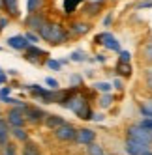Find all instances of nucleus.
I'll use <instances>...</instances> for the list:
<instances>
[{
  "instance_id": "34",
  "label": "nucleus",
  "mask_w": 152,
  "mask_h": 155,
  "mask_svg": "<svg viewBox=\"0 0 152 155\" xmlns=\"http://www.w3.org/2000/svg\"><path fill=\"white\" fill-rule=\"evenodd\" d=\"M45 84L51 88V90H58V88H60V82H58L57 79H53V77H47V79H45Z\"/></svg>"
},
{
  "instance_id": "7",
  "label": "nucleus",
  "mask_w": 152,
  "mask_h": 155,
  "mask_svg": "<svg viewBox=\"0 0 152 155\" xmlns=\"http://www.w3.org/2000/svg\"><path fill=\"white\" fill-rule=\"evenodd\" d=\"M94 43H98V45H102L103 49L107 51H113V52H120V41H118L111 32H102V34H98L94 38Z\"/></svg>"
},
{
  "instance_id": "20",
  "label": "nucleus",
  "mask_w": 152,
  "mask_h": 155,
  "mask_svg": "<svg viewBox=\"0 0 152 155\" xmlns=\"http://www.w3.org/2000/svg\"><path fill=\"white\" fill-rule=\"evenodd\" d=\"M0 155H19V150H17V142L12 138L6 146L0 148Z\"/></svg>"
},
{
  "instance_id": "38",
  "label": "nucleus",
  "mask_w": 152,
  "mask_h": 155,
  "mask_svg": "<svg viewBox=\"0 0 152 155\" xmlns=\"http://www.w3.org/2000/svg\"><path fill=\"white\" fill-rule=\"evenodd\" d=\"M9 25V17L8 15H4V17H0V26H2V28H6Z\"/></svg>"
},
{
  "instance_id": "12",
  "label": "nucleus",
  "mask_w": 152,
  "mask_h": 155,
  "mask_svg": "<svg viewBox=\"0 0 152 155\" xmlns=\"http://www.w3.org/2000/svg\"><path fill=\"white\" fill-rule=\"evenodd\" d=\"M6 43H8V47H12V49H15V51H26L32 43L28 41V38L25 36V34H17V36H12V38H8L6 39Z\"/></svg>"
},
{
  "instance_id": "44",
  "label": "nucleus",
  "mask_w": 152,
  "mask_h": 155,
  "mask_svg": "<svg viewBox=\"0 0 152 155\" xmlns=\"http://www.w3.org/2000/svg\"><path fill=\"white\" fill-rule=\"evenodd\" d=\"M147 90L152 94V81H147Z\"/></svg>"
},
{
  "instance_id": "13",
  "label": "nucleus",
  "mask_w": 152,
  "mask_h": 155,
  "mask_svg": "<svg viewBox=\"0 0 152 155\" xmlns=\"http://www.w3.org/2000/svg\"><path fill=\"white\" fill-rule=\"evenodd\" d=\"M90 28H92V26H90V23H86V21H73V23H70V25H68L70 34H71V36H75V38L88 34Z\"/></svg>"
},
{
  "instance_id": "26",
  "label": "nucleus",
  "mask_w": 152,
  "mask_h": 155,
  "mask_svg": "<svg viewBox=\"0 0 152 155\" xmlns=\"http://www.w3.org/2000/svg\"><path fill=\"white\" fill-rule=\"evenodd\" d=\"M70 60H71V62H77V64L86 62V54H85L83 51H73V52L70 54Z\"/></svg>"
},
{
  "instance_id": "41",
  "label": "nucleus",
  "mask_w": 152,
  "mask_h": 155,
  "mask_svg": "<svg viewBox=\"0 0 152 155\" xmlns=\"http://www.w3.org/2000/svg\"><path fill=\"white\" fill-rule=\"evenodd\" d=\"M86 2H92V4H100V6H103L107 0H86Z\"/></svg>"
},
{
  "instance_id": "40",
  "label": "nucleus",
  "mask_w": 152,
  "mask_h": 155,
  "mask_svg": "<svg viewBox=\"0 0 152 155\" xmlns=\"http://www.w3.org/2000/svg\"><path fill=\"white\" fill-rule=\"evenodd\" d=\"M92 121H103V114H100V112H94V116H92Z\"/></svg>"
},
{
  "instance_id": "23",
  "label": "nucleus",
  "mask_w": 152,
  "mask_h": 155,
  "mask_svg": "<svg viewBox=\"0 0 152 155\" xmlns=\"http://www.w3.org/2000/svg\"><path fill=\"white\" fill-rule=\"evenodd\" d=\"M23 155H41V151H40V148H38V144H34V142H25L23 144Z\"/></svg>"
},
{
  "instance_id": "1",
  "label": "nucleus",
  "mask_w": 152,
  "mask_h": 155,
  "mask_svg": "<svg viewBox=\"0 0 152 155\" xmlns=\"http://www.w3.org/2000/svg\"><path fill=\"white\" fill-rule=\"evenodd\" d=\"M60 107L71 110V112L77 116L79 120H83V121H88L94 116V110L90 107V101L83 94H79V88H71L68 97L60 103Z\"/></svg>"
},
{
  "instance_id": "18",
  "label": "nucleus",
  "mask_w": 152,
  "mask_h": 155,
  "mask_svg": "<svg viewBox=\"0 0 152 155\" xmlns=\"http://www.w3.org/2000/svg\"><path fill=\"white\" fill-rule=\"evenodd\" d=\"M43 6H45V0H26V13L41 12Z\"/></svg>"
},
{
  "instance_id": "21",
  "label": "nucleus",
  "mask_w": 152,
  "mask_h": 155,
  "mask_svg": "<svg viewBox=\"0 0 152 155\" xmlns=\"http://www.w3.org/2000/svg\"><path fill=\"white\" fill-rule=\"evenodd\" d=\"M94 90L96 92H102V94H109V92H113L115 88H113V82H105V81H98V82H94Z\"/></svg>"
},
{
  "instance_id": "8",
  "label": "nucleus",
  "mask_w": 152,
  "mask_h": 155,
  "mask_svg": "<svg viewBox=\"0 0 152 155\" xmlns=\"http://www.w3.org/2000/svg\"><path fill=\"white\" fill-rule=\"evenodd\" d=\"M47 112L38 105H28V108L25 110V118H26V124L30 125H41L43 120H45Z\"/></svg>"
},
{
  "instance_id": "32",
  "label": "nucleus",
  "mask_w": 152,
  "mask_h": 155,
  "mask_svg": "<svg viewBox=\"0 0 152 155\" xmlns=\"http://www.w3.org/2000/svg\"><path fill=\"white\" fill-rule=\"evenodd\" d=\"M12 90H13V86H9V84L0 86V101H4L8 95H12Z\"/></svg>"
},
{
  "instance_id": "50",
  "label": "nucleus",
  "mask_w": 152,
  "mask_h": 155,
  "mask_svg": "<svg viewBox=\"0 0 152 155\" xmlns=\"http://www.w3.org/2000/svg\"><path fill=\"white\" fill-rule=\"evenodd\" d=\"M0 118H2V112H0Z\"/></svg>"
},
{
  "instance_id": "24",
  "label": "nucleus",
  "mask_w": 152,
  "mask_h": 155,
  "mask_svg": "<svg viewBox=\"0 0 152 155\" xmlns=\"http://www.w3.org/2000/svg\"><path fill=\"white\" fill-rule=\"evenodd\" d=\"M113 101H115V97L109 92V94H102V97L98 99V105H100V108H109V107H113Z\"/></svg>"
},
{
  "instance_id": "35",
  "label": "nucleus",
  "mask_w": 152,
  "mask_h": 155,
  "mask_svg": "<svg viewBox=\"0 0 152 155\" xmlns=\"http://www.w3.org/2000/svg\"><path fill=\"white\" fill-rule=\"evenodd\" d=\"M145 81H152V64L145 68Z\"/></svg>"
},
{
  "instance_id": "4",
  "label": "nucleus",
  "mask_w": 152,
  "mask_h": 155,
  "mask_svg": "<svg viewBox=\"0 0 152 155\" xmlns=\"http://www.w3.org/2000/svg\"><path fill=\"white\" fill-rule=\"evenodd\" d=\"M26 108H28V103L25 107H12V108H8V112H6L8 124L12 127H25L26 125V118H25V110Z\"/></svg>"
},
{
  "instance_id": "30",
  "label": "nucleus",
  "mask_w": 152,
  "mask_h": 155,
  "mask_svg": "<svg viewBox=\"0 0 152 155\" xmlns=\"http://www.w3.org/2000/svg\"><path fill=\"white\" fill-rule=\"evenodd\" d=\"M83 75H77V73H73L71 77H70V84H71V88H81L83 86Z\"/></svg>"
},
{
  "instance_id": "46",
  "label": "nucleus",
  "mask_w": 152,
  "mask_h": 155,
  "mask_svg": "<svg viewBox=\"0 0 152 155\" xmlns=\"http://www.w3.org/2000/svg\"><path fill=\"white\" fill-rule=\"evenodd\" d=\"M143 105H147V107H148V108H152V99H148V101H145V103H143Z\"/></svg>"
},
{
  "instance_id": "49",
  "label": "nucleus",
  "mask_w": 152,
  "mask_h": 155,
  "mask_svg": "<svg viewBox=\"0 0 152 155\" xmlns=\"http://www.w3.org/2000/svg\"><path fill=\"white\" fill-rule=\"evenodd\" d=\"M2 30H4V28H2V26H0V32H2Z\"/></svg>"
},
{
  "instance_id": "29",
  "label": "nucleus",
  "mask_w": 152,
  "mask_h": 155,
  "mask_svg": "<svg viewBox=\"0 0 152 155\" xmlns=\"http://www.w3.org/2000/svg\"><path fill=\"white\" fill-rule=\"evenodd\" d=\"M25 36L28 38V41H30V43H36V45H38V43L41 41L40 32H34V30H26V32H25Z\"/></svg>"
},
{
  "instance_id": "25",
  "label": "nucleus",
  "mask_w": 152,
  "mask_h": 155,
  "mask_svg": "<svg viewBox=\"0 0 152 155\" xmlns=\"http://www.w3.org/2000/svg\"><path fill=\"white\" fill-rule=\"evenodd\" d=\"M86 153H88V155H105L103 148H102L96 140H94L92 144H88V146H86Z\"/></svg>"
},
{
  "instance_id": "36",
  "label": "nucleus",
  "mask_w": 152,
  "mask_h": 155,
  "mask_svg": "<svg viewBox=\"0 0 152 155\" xmlns=\"http://www.w3.org/2000/svg\"><path fill=\"white\" fill-rule=\"evenodd\" d=\"M113 88H115V90H118V92H122V90H124L122 81H120V79H115V81H113Z\"/></svg>"
},
{
  "instance_id": "3",
  "label": "nucleus",
  "mask_w": 152,
  "mask_h": 155,
  "mask_svg": "<svg viewBox=\"0 0 152 155\" xmlns=\"http://www.w3.org/2000/svg\"><path fill=\"white\" fill-rule=\"evenodd\" d=\"M126 138H133V140H139V142H143V144L152 146V129H147L141 124L130 125L126 129Z\"/></svg>"
},
{
  "instance_id": "10",
  "label": "nucleus",
  "mask_w": 152,
  "mask_h": 155,
  "mask_svg": "<svg viewBox=\"0 0 152 155\" xmlns=\"http://www.w3.org/2000/svg\"><path fill=\"white\" fill-rule=\"evenodd\" d=\"M96 140V131L90 127H77V135H75V144L77 146H88Z\"/></svg>"
},
{
  "instance_id": "2",
  "label": "nucleus",
  "mask_w": 152,
  "mask_h": 155,
  "mask_svg": "<svg viewBox=\"0 0 152 155\" xmlns=\"http://www.w3.org/2000/svg\"><path fill=\"white\" fill-rule=\"evenodd\" d=\"M40 36L49 45H62L71 38L70 30H66L60 23H55V21H47V25L40 30Z\"/></svg>"
},
{
  "instance_id": "47",
  "label": "nucleus",
  "mask_w": 152,
  "mask_h": 155,
  "mask_svg": "<svg viewBox=\"0 0 152 155\" xmlns=\"http://www.w3.org/2000/svg\"><path fill=\"white\" fill-rule=\"evenodd\" d=\"M68 62H71V60H70V58H62V60H60V64H62V65H64V64H68Z\"/></svg>"
},
{
  "instance_id": "39",
  "label": "nucleus",
  "mask_w": 152,
  "mask_h": 155,
  "mask_svg": "<svg viewBox=\"0 0 152 155\" xmlns=\"http://www.w3.org/2000/svg\"><path fill=\"white\" fill-rule=\"evenodd\" d=\"M139 124L143 125V127H147V129H152V120H145V118H143V120L139 121Z\"/></svg>"
},
{
  "instance_id": "28",
  "label": "nucleus",
  "mask_w": 152,
  "mask_h": 155,
  "mask_svg": "<svg viewBox=\"0 0 152 155\" xmlns=\"http://www.w3.org/2000/svg\"><path fill=\"white\" fill-rule=\"evenodd\" d=\"M2 103H4V105H12V107H25V105H26V101H21V99H15V97H12V95H8Z\"/></svg>"
},
{
  "instance_id": "48",
  "label": "nucleus",
  "mask_w": 152,
  "mask_h": 155,
  "mask_svg": "<svg viewBox=\"0 0 152 155\" xmlns=\"http://www.w3.org/2000/svg\"><path fill=\"white\" fill-rule=\"evenodd\" d=\"M0 73H4V69H2V68H0Z\"/></svg>"
},
{
  "instance_id": "45",
  "label": "nucleus",
  "mask_w": 152,
  "mask_h": 155,
  "mask_svg": "<svg viewBox=\"0 0 152 155\" xmlns=\"http://www.w3.org/2000/svg\"><path fill=\"white\" fill-rule=\"evenodd\" d=\"M8 75H12V77H17V71H15V69H9V71H8Z\"/></svg>"
},
{
  "instance_id": "42",
  "label": "nucleus",
  "mask_w": 152,
  "mask_h": 155,
  "mask_svg": "<svg viewBox=\"0 0 152 155\" xmlns=\"http://www.w3.org/2000/svg\"><path fill=\"white\" fill-rule=\"evenodd\" d=\"M96 62L103 64V62H105V56H103V54H96Z\"/></svg>"
},
{
  "instance_id": "17",
  "label": "nucleus",
  "mask_w": 152,
  "mask_h": 155,
  "mask_svg": "<svg viewBox=\"0 0 152 155\" xmlns=\"http://www.w3.org/2000/svg\"><path fill=\"white\" fill-rule=\"evenodd\" d=\"M132 64H128V62H116V65H115V73L116 75H120V77H132Z\"/></svg>"
},
{
  "instance_id": "11",
  "label": "nucleus",
  "mask_w": 152,
  "mask_h": 155,
  "mask_svg": "<svg viewBox=\"0 0 152 155\" xmlns=\"http://www.w3.org/2000/svg\"><path fill=\"white\" fill-rule=\"evenodd\" d=\"M43 56H47V51L40 49L36 43H32L26 51H23V58L30 64H40V58H43Z\"/></svg>"
},
{
  "instance_id": "43",
  "label": "nucleus",
  "mask_w": 152,
  "mask_h": 155,
  "mask_svg": "<svg viewBox=\"0 0 152 155\" xmlns=\"http://www.w3.org/2000/svg\"><path fill=\"white\" fill-rule=\"evenodd\" d=\"M8 6H6V0H0V12H6Z\"/></svg>"
},
{
  "instance_id": "6",
  "label": "nucleus",
  "mask_w": 152,
  "mask_h": 155,
  "mask_svg": "<svg viewBox=\"0 0 152 155\" xmlns=\"http://www.w3.org/2000/svg\"><path fill=\"white\" fill-rule=\"evenodd\" d=\"M53 135H55L57 140H60V142H64V144H70V142H75L77 127H75L73 124H70V121H66V124H62L58 129L53 131Z\"/></svg>"
},
{
  "instance_id": "33",
  "label": "nucleus",
  "mask_w": 152,
  "mask_h": 155,
  "mask_svg": "<svg viewBox=\"0 0 152 155\" xmlns=\"http://www.w3.org/2000/svg\"><path fill=\"white\" fill-rule=\"evenodd\" d=\"M118 62H132V52L130 51H120L118 52Z\"/></svg>"
},
{
  "instance_id": "5",
  "label": "nucleus",
  "mask_w": 152,
  "mask_h": 155,
  "mask_svg": "<svg viewBox=\"0 0 152 155\" xmlns=\"http://www.w3.org/2000/svg\"><path fill=\"white\" fill-rule=\"evenodd\" d=\"M47 13L43 12H36V13H28L26 17H25V21H23V25L26 26V30H34V32H40L43 26L47 25Z\"/></svg>"
},
{
  "instance_id": "15",
  "label": "nucleus",
  "mask_w": 152,
  "mask_h": 155,
  "mask_svg": "<svg viewBox=\"0 0 152 155\" xmlns=\"http://www.w3.org/2000/svg\"><path fill=\"white\" fill-rule=\"evenodd\" d=\"M12 138L15 142H28L30 140V135H28V131L26 127H12Z\"/></svg>"
},
{
  "instance_id": "31",
  "label": "nucleus",
  "mask_w": 152,
  "mask_h": 155,
  "mask_svg": "<svg viewBox=\"0 0 152 155\" xmlns=\"http://www.w3.org/2000/svg\"><path fill=\"white\" fill-rule=\"evenodd\" d=\"M143 58H145L148 64H152V41L147 43V45L143 47Z\"/></svg>"
},
{
  "instance_id": "19",
  "label": "nucleus",
  "mask_w": 152,
  "mask_h": 155,
  "mask_svg": "<svg viewBox=\"0 0 152 155\" xmlns=\"http://www.w3.org/2000/svg\"><path fill=\"white\" fill-rule=\"evenodd\" d=\"M103 6H100V4H92V2H85V6H83V12H85V15L86 17H96L98 13H100V9H102Z\"/></svg>"
},
{
  "instance_id": "22",
  "label": "nucleus",
  "mask_w": 152,
  "mask_h": 155,
  "mask_svg": "<svg viewBox=\"0 0 152 155\" xmlns=\"http://www.w3.org/2000/svg\"><path fill=\"white\" fill-rule=\"evenodd\" d=\"M6 6H8L6 13H8L9 17H19V15H21V13H19V0H6Z\"/></svg>"
},
{
  "instance_id": "37",
  "label": "nucleus",
  "mask_w": 152,
  "mask_h": 155,
  "mask_svg": "<svg viewBox=\"0 0 152 155\" xmlns=\"http://www.w3.org/2000/svg\"><path fill=\"white\" fill-rule=\"evenodd\" d=\"M111 23H113V13H107L105 19H103V26H109Z\"/></svg>"
},
{
  "instance_id": "16",
  "label": "nucleus",
  "mask_w": 152,
  "mask_h": 155,
  "mask_svg": "<svg viewBox=\"0 0 152 155\" xmlns=\"http://www.w3.org/2000/svg\"><path fill=\"white\" fill-rule=\"evenodd\" d=\"M81 2H86V0H64V8H62V12H64V15H73L75 12H77V8H79V4Z\"/></svg>"
},
{
  "instance_id": "14",
  "label": "nucleus",
  "mask_w": 152,
  "mask_h": 155,
  "mask_svg": "<svg viewBox=\"0 0 152 155\" xmlns=\"http://www.w3.org/2000/svg\"><path fill=\"white\" fill-rule=\"evenodd\" d=\"M62 124H66V120H64L62 116H58V114H47V116H45V120H43V125H45L49 131L58 129Z\"/></svg>"
},
{
  "instance_id": "27",
  "label": "nucleus",
  "mask_w": 152,
  "mask_h": 155,
  "mask_svg": "<svg viewBox=\"0 0 152 155\" xmlns=\"http://www.w3.org/2000/svg\"><path fill=\"white\" fill-rule=\"evenodd\" d=\"M45 65H47L51 71H60V69H62L60 60H55V58H47V60H45Z\"/></svg>"
},
{
  "instance_id": "9",
  "label": "nucleus",
  "mask_w": 152,
  "mask_h": 155,
  "mask_svg": "<svg viewBox=\"0 0 152 155\" xmlns=\"http://www.w3.org/2000/svg\"><path fill=\"white\" fill-rule=\"evenodd\" d=\"M124 151L128 155H148V153H152L148 144H143V142L133 140V138H126V142H124Z\"/></svg>"
}]
</instances>
